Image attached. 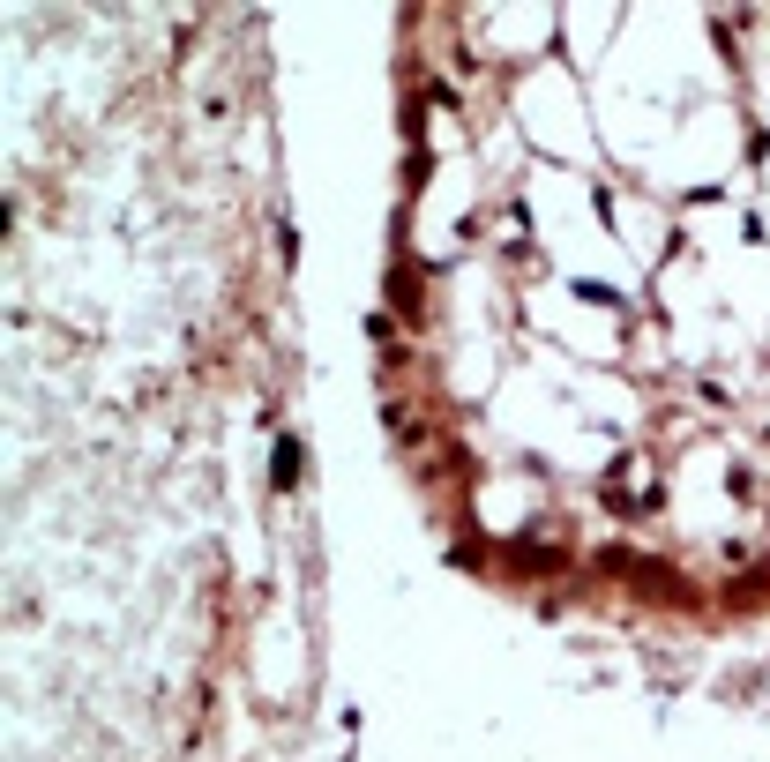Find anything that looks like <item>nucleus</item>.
<instances>
[{
    "mask_svg": "<svg viewBox=\"0 0 770 762\" xmlns=\"http://www.w3.org/2000/svg\"><path fill=\"white\" fill-rule=\"evenodd\" d=\"M292 479H300V441H277V486H292Z\"/></svg>",
    "mask_w": 770,
    "mask_h": 762,
    "instance_id": "1",
    "label": "nucleus"
},
{
    "mask_svg": "<svg viewBox=\"0 0 770 762\" xmlns=\"http://www.w3.org/2000/svg\"><path fill=\"white\" fill-rule=\"evenodd\" d=\"M389 292H397V299H404V307H412V314H419V277H412V269H404V262H397V269H389Z\"/></svg>",
    "mask_w": 770,
    "mask_h": 762,
    "instance_id": "2",
    "label": "nucleus"
}]
</instances>
